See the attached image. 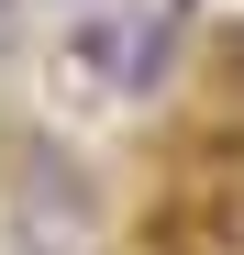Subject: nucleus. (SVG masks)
<instances>
[{
	"label": "nucleus",
	"mask_w": 244,
	"mask_h": 255,
	"mask_svg": "<svg viewBox=\"0 0 244 255\" xmlns=\"http://www.w3.org/2000/svg\"><path fill=\"white\" fill-rule=\"evenodd\" d=\"M0 222L11 255H89L100 244V178L45 122H0Z\"/></svg>",
	"instance_id": "nucleus-1"
},
{
	"label": "nucleus",
	"mask_w": 244,
	"mask_h": 255,
	"mask_svg": "<svg viewBox=\"0 0 244 255\" xmlns=\"http://www.w3.org/2000/svg\"><path fill=\"white\" fill-rule=\"evenodd\" d=\"M211 78H222V100H244V11L211 33Z\"/></svg>",
	"instance_id": "nucleus-2"
}]
</instances>
